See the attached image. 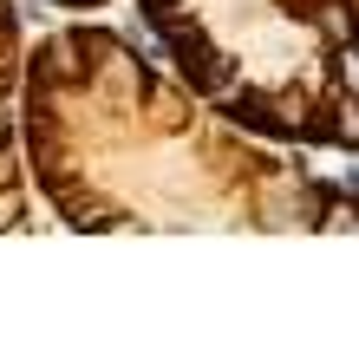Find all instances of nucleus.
<instances>
[{
	"mask_svg": "<svg viewBox=\"0 0 359 353\" xmlns=\"http://www.w3.org/2000/svg\"><path fill=\"white\" fill-rule=\"evenodd\" d=\"M27 171L66 229H333L353 197L255 151L111 27H53L27 53Z\"/></svg>",
	"mask_w": 359,
	"mask_h": 353,
	"instance_id": "1",
	"label": "nucleus"
},
{
	"mask_svg": "<svg viewBox=\"0 0 359 353\" xmlns=\"http://www.w3.org/2000/svg\"><path fill=\"white\" fill-rule=\"evenodd\" d=\"M137 27L248 138L359 151V0H137Z\"/></svg>",
	"mask_w": 359,
	"mask_h": 353,
	"instance_id": "2",
	"label": "nucleus"
},
{
	"mask_svg": "<svg viewBox=\"0 0 359 353\" xmlns=\"http://www.w3.org/2000/svg\"><path fill=\"white\" fill-rule=\"evenodd\" d=\"M13 79H20V20L13 0H0V229H27V190L13 157Z\"/></svg>",
	"mask_w": 359,
	"mask_h": 353,
	"instance_id": "3",
	"label": "nucleus"
},
{
	"mask_svg": "<svg viewBox=\"0 0 359 353\" xmlns=\"http://www.w3.org/2000/svg\"><path fill=\"white\" fill-rule=\"evenodd\" d=\"M39 7H59V13H98V7H111V0H39Z\"/></svg>",
	"mask_w": 359,
	"mask_h": 353,
	"instance_id": "4",
	"label": "nucleus"
}]
</instances>
